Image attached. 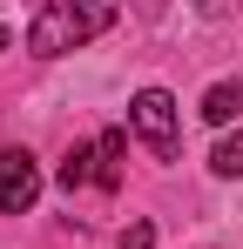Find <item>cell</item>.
<instances>
[{
  "mask_svg": "<svg viewBox=\"0 0 243 249\" xmlns=\"http://www.w3.org/2000/svg\"><path fill=\"white\" fill-rule=\"evenodd\" d=\"M149 243H156L149 222H128V229H122V249H149Z\"/></svg>",
  "mask_w": 243,
  "mask_h": 249,
  "instance_id": "cell-8",
  "label": "cell"
},
{
  "mask_svg": "<svg viewBox=\"0 0 243 249\" xmlns=\"http://www.w3.org/2000/svg\"><path fill=\"white\" fill-rule=\"evenodd\" d=\"M122 148H128V135H122V128L95 135V189H115V182H122Z\"/></svg>",
  "mask_w": 243,
  "mask_h": 249,
  "instance_id": "cell-4",
  "label": "cell"
},
{
  "mask_svg": "<svg viewBox=\"0 0 243 249\" xmlns=\"http://www.w3.org/2000/svg\"><path fill=\"white\" fill-rule=\"evenodd\" d=\"M81 182H95V142L68 148V162H61V189H81Z\"/></svg>",
  "mask_w": 243,
  "mask_h": 249,
  "instance_id": "cell-6",
  "label": "cell"
},
{
  "mask_svg": "<svg viewBox=\"0 0 243 249\" xmlns=\"http://www.w3.org/2000/svg\"><path fill=\"white\" fill-rule=\"evenodd\" d=\"M209 168H216L223 182H230V175H243V135H223V142H216V155H209Z\"/></svg>",
  "mask_w": 243,
  "mask_h": 249,
  "instance_id": "cell-7",
  "label": "cell"
},
{
  "mask_svg": "<svg viewBox=\"0 0 243 249\" xmlns=\"http://www.w3.org/2000/svg\"><path fill=\"white\" fill-rule=\"evenodd\" d=\"M128 128L156 148V162H176V148H182V128H176V101L162 94V88H142L135 101H128Z\"/></svg>",
  "mask_w": 243,
  "mask_h": 249,
  "instance_id": "cell-2",
  "label": "cell"
},
{
  "mask_svg": "<svg viewBox=\"0 0 243 249\" xmlns=\"http://www.w3.org/2000/svg\"><path fill=\"white\" fill-rule=\"evenodd\" d=\"M115 27V7H75V0H47L34 14V27H27V54L40 61H54V54H75L81 41H95V34H108Z\"/></svg>",
  "mask_w": 243,
  "mask_h": 249,
  "instance_id": "cell-1",
  "label": "cell"
},
{
  "mask_svg": "<svg viewBox=\"0 0 243 249\" xmlns=\"http://www.w3.org/2000/svg\"><path fill=\"white\" fill-rule=\"evenodd\" d=\"M40 202V168L27 148H7L0 155V215H27Z\"/></svg>",
  "mask_w": 243,
  "mask_h": 249,
  "instance_id": "cell-3",
  "label": "cell"
},
{
  "mask_svg": "<svg viewBox=\"0 0 243 249\" xmlns=\"http://www.w3.org/2000/svg\"><path fill=\"white\" fill-rule=\"evenodd\" d=\"M0 47H7V27H0Z\"/></svg>",
  "mask_w": 243,
  "mask_h": 249,
  "instance_id": "cell-9",
  "label": "cell"
},
{
  "mask_svg": "<svg viewBox=\"0 0 243 249\" xmlns=\"http://www.w3.org/2000/svg\"><path fill=\"white\" fill-rule=\"evenodd\" d=\"M243 115V81H216L209 94H202V122H216V128H230Z\"/></svg>",
  "mask_w": 243,
  "mask_h": 249,
  "instance_id": "cell-5",
  "label": "cell"
}]
</instances>
